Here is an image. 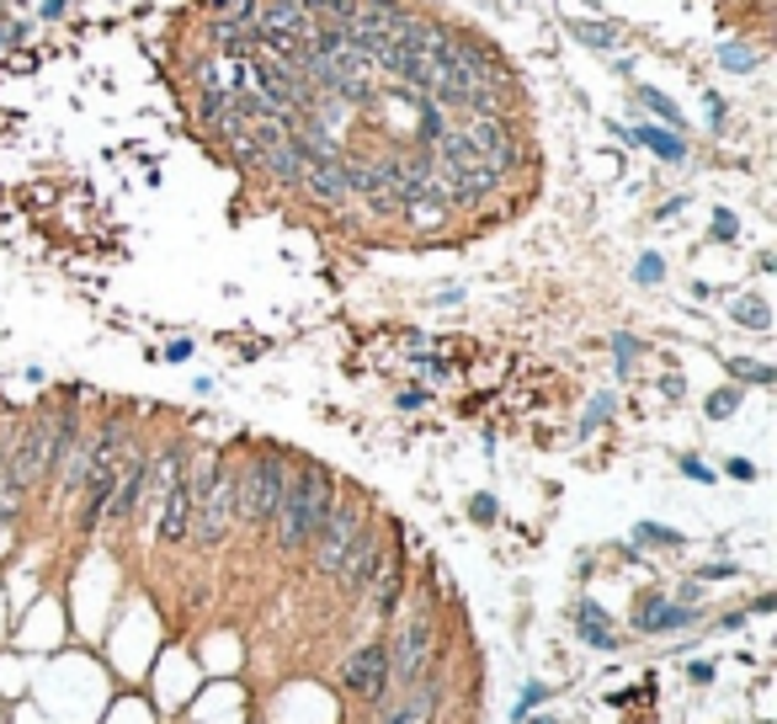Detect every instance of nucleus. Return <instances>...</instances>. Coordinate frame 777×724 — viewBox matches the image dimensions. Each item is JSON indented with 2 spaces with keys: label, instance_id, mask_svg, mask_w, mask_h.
I'll return each mask as SVG.
<instances>
[{
  "label": "nucleus",
  "instance_id": "1",
  "mask_svg": "<svg viewBox=\"0 0 777 724\" xmlns=\"http://www.w3.org/2000/svg\"><path fill=\"white\" fill-rule=\"evenodd\" d=\"M330 501H336V480H330V469L320 464H304L299 475H288L283 485V501H277V549L283 554H299L304 543L315 539V528L326 522Z\"/></svg>",
  "mask_w": 777,
  "mask_h": 724
},
{
  "label": "nucleus",
  "instance_id": "2",
  "mask_svg": "<svg viewBox=\"0 0 777 724\" xmlns=\"http://www.w3.org/2000/svg\"><path fill=\"white\" fill-rule=\"evenodd\" d=\"M187 480H192V539L203 549H219L235 522V475L224 469L219 453H198L187 464Z\"/></svg>",
  "mask_w": 777,
  "mask_h": 724
},
{
  "label": "nucleus",
  "instance_id": "3",
  "mask_svg": "<svg viewBox=\"0 0 777 724\" xmlns=\"http://www.w3.org/2000/svg\"><path fill=\"white\" fill-rule=\"evenodd\" d=\"M283 485H288V464L277 453H256L235 475V517L245 528H272L277 501H283Z\"/></svg>",
  "mask_w": 777,
  "mask_h": 724
},
{
  "label": "nucleus",
  "instance_id": "4",
  "mask_svg": "<svg viewBox=\"0 0 777 724\" xmlns=\"http://www.w3.org/2000/svg\"><path fill=\"white\" fill-rule=\"evenodd\" d=\"M384 565H388L384 539H379L373 528H358V533H352V543H347V554H341V565H336L341 597H347V603H362V597H373V581L384 575Z\"/></svg>",
  "mask_w": 777,
  "mask_h": 724
},
{
  "label": "nucleus",
  "instance_id": "5",
  "mask_svg": "<svg viewBox=\"0 0 777 724\" xmlns=\"http://www.w3.org/2000/svg\"><path fill=\"white\" fill-rule=\"evenodd\" d=\"M362 160L352 155H330V160H304V177L299 187L315 198V203H326V209H341L347 198H362Z\"/></svg>",
  "mask_w": 777,
  "mask_h": 724
},
{
  "label": "nucleus",
  "instance_id": "6",
  "mask_svg": "<svg viewBox=\"0 0 777 724\" xmlns=\"http://www.w3.org/2000/svg\"><path fill=\"white\" fill-rule=\"evenodd\" d=\"M432 656H437V629H432L426 613H416V618L400 629V645H394V656H388V682H394V688H416V682H426Z\"/></svg>",
  "mask_w": 777,
  "mask_h": 724
},
{
  "label": "nucleus",
  "instance_id": "7",
  "mask_svg": "<svg viewBox=\"0 0 777 724\" xmlns=\"http://www.w3.org/2000/svg\"><path fill=\"white\" fill-rule=\"evenodd\" d=\"M362 528V501L358 496H336L330 501L326 522L315 528V571L320 575H336V565H341V554H347V543H352V533Z\"/></svg>",
  "mask_w": 777,
  "mask_h": 724
},
{
  "label": "nucleus",
  "instance_id": "8",
  "mask_svg": "<svg viewBox=\"0 0 777 724\" xmlns=\"http://www.w3.org/2000/svg\"><path fill=\"white\" fill-rule=\"evenodd\" d=\"M453 134H458V139H464V145L485 160V166H496L501 177L517 171V155H522V150H517V134H511L507 118H464Z\"/></svg>",
  "mask_w": 777,
  "mask_h": 724
},
{
  "label": "nucleus",
  "instance_id": "9",
  "mask_svg": "<svg viewBox=\"0 0 777 724\" xmlns=\"http://www.w3.org/2000/svg\"><path fill=\"white\" fill-rule=\"evenodd\" d=\"M6 469H11V480L32 490V485L49 475V416H32L22 432H17V443L6 448Z\"/></svg>",
  "mask_w": 777,
  "mask_h": 724
},
{
  "label": "nucleus",
  "instance_id": "10",
  "mask_svg": "<svg viewBox=\"0 0 777 724\" xmlns=\"http://www.w3.org/2000/svg\"><path fill=\"white\" fill-rule=\"evenodd\" d=\"M341 688H347L352 698H384L388 693V650L379 645V639L347 656V666H341Z\"/></svg>",
  "mask_w": 777,
  "mask_h": 724
},
{
  "label": "nucleus",
  "instance_id": "11",
  "mask_svg": "<svg viewBox=\"0 0 777 724\" xmlns=\"http://www.w3.org/2000/svg\"><path fill=\"white\" fill-rule=\"evenodd\" d=\"M187 533H192V480L181 469L171 490L160 496V543H181Z\"/></svg>",
  "mask_w": 777,
  "mask_h": 724
},
{
  "label": "nucleus",
  "instance_id": "12",
  "mask_svg": "<svg viewBox=\"0 0 777 724\" xmlns=\"http://www.w3.org/2000/svg\"><path fill=\"white\" fill-rule=\"evenodd\" d=\"M405 6H394V0H358V22H352V32H362V38H394V32L405 28Z\"/></svg>",
  "mask_w": 777,
  "mask_h": 724
},
{
  "label": "nucleus",
  "instance_id": "13",
  "mask_svg": "<svg viewBox=\"0 0 777 724\" xmlns=\"http://www.w3.org/2000/svg\"><path fill=\"white\" fill-rule=\"evenodd\" d=\"M692 613H698V607H688V603H666V597H650V603H639V629H645V634L688 629Z\"/></svg>",
  "mask_w": 777,
  "mask_h": 724
},
{
  "label": "nucleus",
  "instance_id": "14",
  "mask_svg": "<svg viewBox=\"0 0 777 724\" xmlns=\"http://www.w3.org/2000/svg\"><path fill=\"white\" fill-rule=\"evenodd\" d=\"M443 709V682H416V698L411 703H400L394 714H384V724H432V714Z\"/></svg>",
  "mask_w": 777,
  "mask_h": 724
},
{
  "label": "nucleus",
  "instance_id": "15",
  "mask_svg": "<svg viewBox=\"0 0 777 724\" xmlns=\"http://www.w3.org/2000/svg\"><path fill=\"white\" fill-rule=\"evenodd\" d=\"M256 166H262L277 187H299V177H304V155H299L294 139H288V145H277V150H262V155H256Z\"/></svg>",
  "mask_w": 777,
  "mask_h": 724
},
{
  "label": "nucleus",
  "instance_id": "16",
  "mask_svg": "<svg viewBox=\"0 0 777 724\" xmlns=\"http://www.w3.org/2000/svg\"><path fill=\"white\" fill-rule=\"evenodd\" d=\"M624 139H634V145H645V150H656L660 160H682L688 155V145L677 139V134H666V128H650V123H639V128H618Z\"/></svg>",
  "mask_w": 777,
  "mask_h": 724
},
{
  "label": "nucleus",
  "instance_id": "17",
  "mask_svg": "<svg viewBox=\"0 0 777 724\" xmlns=\"http://www.w3.org/2000/svg\"><path fill=\"white\" fill-rule=\"evenodd\" d=\"M575 624H581V639H586V645H597V650H618V634H613V624L602 618L597 603L575 607Z\"/></svg>",
  "mask_w": 777,
  "mask_h": 724
},
{
  "label": "nucleus",
  "instance_id": "18",
  "mask_svg": "<svg viewBox=\"0 0 777 724\" xmlns=\"http://www.w3.org/2000/svg\"><path fill=\"white\" fill-rule=\"evenodd\" d=\"M570 38L592 43L597 54H613V49H618V28H602V22H570Z\"/></svg>",
  "mask_w": 777,
  "mask_h": 724
},
{
  "label": "nucleus",
  "instance_id": "19",
  "mask_svg": "<svg viewBox=\"0 0 777 724\" xmlns=\"http://www.w3.org/2000/svg\"><path fill=\"white\" fill-rule=\"evenodd\" d=\"M730 373H735L741 384H773V368H767V362H751V358H730Z\"/></svg>",
  "mask_w": 777,
  "mask_h": 724
},
{
  "label": "nucleus",
  "instance_id": "20",
  "mask_svg": "<svg viewBox=\"0 0 777 724\" xmlns=\"http://www.w3.org/2000/svg\"><path fill=\"white\" fill-rule=\"evenodd\" d=\"M539 703H549V688H543V682H528V688L517 693V714H511V720H517V724L533 720V709H539Z\"/></svg>",
  "mask_w": 777,
  "mask_h": 724
},
{
  "label": "nucleus",
  "instance_id": "21",
  "mask_svg": "<svg viewBox=\"0 0 777 724\" xmlns=\"http://www.w3.org/2000/svg\"><path fill=\"white\" fill-rule=\"evenodd\" d=\"M634 543H656V549H677L682 533H671V528H656V522H639L634 528Z\"/></svg>",
  "mask_w": 777,
  "mask_h": 724
},
{
  "label": "nucleus",
  "instance_id": "22",
  "mask_svg": "<svg viewBox=\"0 0 777 724\" xmlns=\"http://www.w3.org/2000/svg\"><path fill=\"white\" fill-rule=\"evenodd\" d=\"M703 411H709V422H724L730 411H741V390H714V394H709V405H703Z\"/></svg>",
  "mask_w": 777,
  "mask_h": 724
},
{
  "label": "nucleus",
  "instance_id": "23",
  "mask_svg": "<svg viewBox=\"0 0 777 724\" xmlns=\"http://www.w3.org/2000/svg\"><path fill=\"white\" fill-rule=\"evenodd\" d=\"M735 320H746L751 331H767V304H762V299H741V304H735Z\"/></svg>",
  "mask_w": 777,
  "mask_h": 724
},
{
  "label": "nucleus",
  "instance_id": "24",
  "mask_svg": "<svg viewBox=\"0 0 777 724\" xmlns=\"http://www.w3.org/2000/svg\"><path fill=\"white\" fill-rule=\"evenodd\" d=\"M639 102H645L650 113H660V118H666V123H682V113H677V107H671L666 96H656V91H639Z\"/></svg>",
  "mask_w": 777,
  "mask_h": 724
},
{
  "label": "nucleus",
  "instance_id": "25",
  "mask_svg": "<svg viewBox=\"0 0 777 724\" xmlns=\"http://www.w3.org/2000/svg\"><path fill=\"white\" fill-rule=\"evenodd\" d=\"M634 277H639V283H660V277H666V262H660V256H639Z\"/></svg>",
  "mask_w": 777,
  "mask_h": 724
},
{
  "label": "nucleus",
  "instance_id": "26",
  "mask_svg": "<svg viewBox=\"0 0 777 724\" xmlns=\"http://www.w3.org/2000/svg\"><path fill=\"white\" fill-rule=\"evenodd\" d=\"M469 517H475V522H496V496H475V501H469Z\"/></svg>",
  "mask_w": 777,
  "mask_h": 724
},
{
  "label": "nucleus",
  "instance_id": "27",
  "mask_svg": "<svg viewBox=\"0 0 777 724\" xmlns=\"http://www.w3.org/2000/svg\"><path fill=\"white\" fill-rule=\"evenodd\" d=\"M682 475H688V480H698V485H709V480H714V469H709L703 458H682Z\"/></svg>",
  "mask_w": 777,
  "mask_h": 724
},
{
  "label": "nucleus",
  "instance_id": "28",
  "mask_svg": "<svg viewBox=\"0 0 777 724\" xmlns=\"http://www.w3.org/2000/svg\"><path fill=\"white\" fill-rule=\"evenodd\" d=\"M613 405H618L613 394H597V400H592V416H586V432H592V426H597L602 416H613Z\"/></svg>",
  "mask_w": 777,
  "mask_h": 724
},
{
  "label": "nucleus",
  "instance_id": "29",
  "mask_svg": "<svg viewBox=\"0 0 777 724\" xmlns=\"http://www.w3.org/2000/svg\"><path fill=\"white\" fill-rule=\"evenodd\" d=\"M719 64H724V70H751V54H741V49H735V43H730V49H724V54H719Z\"/></svg>",
  "mask_w": 777,
  "mask_h": 724
},
{
  "label": "nucleus",
  "instance_id": "30",
  "mask_svg": "<svg viewBox=\"0 0 777 724\" xmlns=\"http://www.w3.org/2000/svg\"><path fill=\"white\" fill-rule=\"evenodd\" d=\"M724 475H730V480H756V464H746V458H730V464H724Z\"/></svg>",
  "mask_w": 777,
  "mask_h": 724
},
{
  "label": "nucleus",
  "instance_id": "31",
  "mask_svg": "<svg viewBox=\"0 0 777 724\" xmlns=\"http://www.w3.org/2000/svg\"><path fill=\"white\" fill-rule=\"evenodd\" d=\"M613 352H618V362L628 368V358L639 352V341H634V336H613Z\"/></svg>",
  "mask_w": 777,
  "mask_h": 724
},
{
  "label": "nucleus",
  "instance_id": "32",
  "mask_svg": "<svg viewBox=\"0 0 777 724\" xmlns=\"http://www.w3.org/2000/svg\"><path fill=\"white\" fill-rule=\"evenodd\" d=\"M714 235H719V241H730V235H735V219H730L724 209L714 213Z\"/></svg>",
  "mask_w": 777,
  "mask_h": 724
},
{
  "label": "nucleus",
  "instance_id": "33",
  "mask_svg": "<svg viewBox=\"0 0 777 724\" xmlns=\"http://www.w3.org/2000/svg\"><path fill=\"white\" fill-rule=\"evenodd\" d=\"M166 358H171V362H187V358H192V341H171V347H166Z\"/></svg>",
  "mask_w": 777,
  "mask_h": 724
},
{
  "label": "nucleus",
  "instance_id": "34",
  "mask_svg": "<svg viewBox=\"0 0 777 724\" xmlns=\"http://www.w3.org/2000/svg\"><path fill=\"white\" fill-rule=\"evenodd\" d=\"M688 677H692V682H698V688H703V682H714V666H709V661H698V666H692V671H688Z\"/></svg>",
  "mask_w": 777,
  "mask_h": 724
},
{
  "label": "nucleus",
  "instance_id": "35",
  "mask_svg": "<svg viewBox=\"0 0 777 724\" xmlns=\"http://www.w3.org/2000/svg\"><path fill=\"white\" fill-rule=\"evenodd\" d=\"M198 6H203L209 17H219V11H224V6H235V0H198Z\"/></svg>",
  "mask_w": 777,
  "mask_h": 724
},
{
  "label": "nucleus",
  "instance_id": "36",
  "mask_svg": "<svg viewBox=\"0 0 777 724\" xmlns=\"http://www.w3.org/2000/svg\"><path fill=\"white\" fill-rule=\"evenodd\" d=\"M64 11V0H43V17H60Z\"/></svg>",
  "mask_w": 777,
  "mask_h": 724
},
{
  "label": "nucleus",
  "instance_id": "37",
  "mask_svg": "<svg viewBox=\"0 0 777 724\" xmlns=\"http://www.w3.org/2000/svg\"><path fill=\"white\" fill-rule=\"evenodd\" d=\"M533 724H554V720H533Z\"/></svg>",
  "mask_w": 777,
  "mask_h": 724
}]
</instances>
